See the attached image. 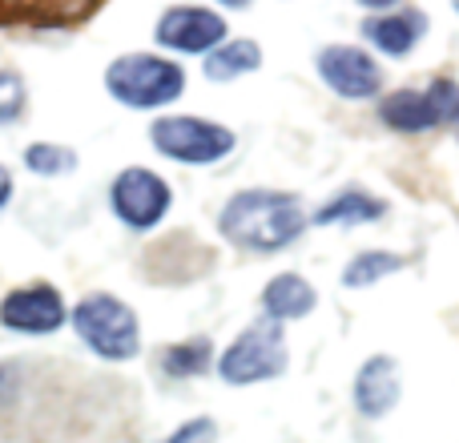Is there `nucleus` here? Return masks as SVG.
Here are the masks:
<instances>
[{
	"instance_id": "1",
	"label": "nucleus",
	"mask_w": 459,
	"mask_h": 443,
	"mask_svg": "<svg viewBox=\"0 0 459 443\" xmlns=\"http://www.w3.org/2000/svg\"><path fill=\"white\" fill-rule=\"evenodd\" d=\"M218 230L238 250L270 254L290 246L307 230V210L286 190H242L222 206Z\"/></svg>"
},
{
	"instance_id": "2",
	"label": "nucleus",
	"mask_w": 459,
	"mask_h": 443,
	"mask_svg": "<svg viewBox=\"0 0 459 443\" xmlns=\"http://www.w3.org/2000/svg\"><path fill=\"white\" fill-rule=\"evenodd\" d=\"M105 89L113 101L129 109H161L178 101L186 89V73L178 61L158 53H126L105 69Z\"/></svg>"
},
{
	"instance_id": "3",
	"label": "nucleus",
	"mask_w": 459,
	"mask_h": 443,
	"mask_svg": "<svg viewBox=\"0 0 459 443\" xmlns=\"http://www.w3.org/2000/svg\"><path fill=\"white\" fill-rule=\"evenodd\" d=\"M73 331L93 355L109 363H126L142 351V326H137L134 307H126L113 294H85L73 307Z\"/></svg>"
},
{
	"instance_id": "4",
	"label": "nucleus",
	"mask_w": 459,
	"mask_h": 443,
	"mask_svg": "<svg viewBox=\"0 0 459 443\" xmlns=\"http://www.w3.org/2000/svg\"><path fill=\"white\" fill-rule=\"evenodd\" d=\"M150 142L161 158L182 161V166H214L234 150L238 137L226 126L206 117H190V113H178V117H158L150 129Z\"/></svg>"
},
{
	"instance_id": "5",
	"label": "nucleus",
	"mask_w": 459,
	"mask_h": 443,
	"mask_svg": "<svg viewBox=\"0 0 459 443\" xmlns=\"http://www.w3.org/2000/svg\"><path fill=\"white\" fill-rule=\"evenodd\" d=\"M286 371V339L278 323H254L238 334L218 359V375L230 387H250V383L274 379Z\"/></svg>"
},
{
	"instance_id": "6",
	"label": "nucleus",
	"mask_w": 459,
	"mask_h": 443,
	"mask_svg": "<svg viewBox=\"0 0 459 443\" xmlns=\"http://www.w3.org/2000/svg\"><path fill=\"white\" fill-rule=\"evenodd\" d=\"M169 202H174L169 182L166 178H158L153 169H142V166L121 169V174L113 178V186H109L113 214L126 222L129 230H137V234L158 226V222L169 214Z\"/></svg>"
},
{
	"instance_id": "7",
	"label": "nucleus",
	"mask_w": 459,
	"mask_h": 443,
	"mask_svg": "<svg viewBox=\"0 0 459 443\" xmlns=\"http://www.w3.org/2000/svg\"><path fill=\"white\" fill-rule=\"evenodd\" d=\"M455 97H459L455 81L439 77V81H431L428 89H399V93L383 97L379 117L387 121L391 129L423 134V129H431V126H452Z\"/></svg>"
},
{
	"instance_id": "8",
	"label": "nucleus",
	"mask_w": 459,
	"mask_h": 443,
	"mask_svg": "<svg viewBox=\"0 0 459 443\" xmlns=\"http://www.w3.org/2000/svg\"><path fill=\"white\" fill-rule=\"evenodd\" d=\"M318 77L326 81V89H334L347 101H363V97H375L383 89V69L367 48L355 45H326L318 53Z\"/></svg>"
},
{
	"instance_id": "9",
	"label": "nucleus",
	"mask_w": 459,
	"mask_h": 443,
	"mask_svg": "<svg viewBox=\"0 0 459 443\" xmlns=\"http://www.w3.org/2000/svg\"><path fill=\"white\" fill-rule=\"evenodd\" d=\"M158 45L174 48V53H214L218 45H226V21L214 8H194V4H178L166 8L158 21Z\"/></svg>"
},
{
	"instance_id": "10",
	"label": "nucleus",
	"mask_w": 459,
	"mask_h": 443,
	"mask_svg": "<svg viewBox=\"0 0 459 443\" xmlns=\"http://www.w3.org/2000/svg\"><path fill=\"white\" fill-rule=\"evenodd\" d=\"M0 323L16 334H53L65 323V299L56 286L32 282L0 302Z\"/></svg>"
},
{
	"instance_id": "11",
	"label": "nucleus",
	"mask_w": 459,
	"mask_h": 443,
	"mask_svg": "<svg viewBox=\"0 0 459 443\" xmlns=\"http://www.w3.org/2000/svg\"><path fill=\"white\" fill-rule=\"evenodd\" d=\"M403 391V375L391 355H371L355 375V407L367 420H383L391 407L399 404Z\"/></svg>"
},
{
	"instance_id": "12",
	"label": "nucleus",
	"mask_w": 459,
	"mask_h": 443,
	"mask_svg": "<svg viewBox=\"0 0 459 443\" xmlns=\"http://www.w3.org/2000/svg\"><path fill=\"white\" fill-rule=\"evenodd\" d=\"M363 32L379 53L407 56L423 40V32H428V16H423L420 8H391V13H383V16H367Z\"/></svg>"
},
{
	"instance_id": "13",
	"label": "nucleus",
	"mask_w": 459,
	"mask_h": 443,
	"mask_svg": "<svg viewBox=\"0 0 459 443\" xmlns=\"http://www.w3.org/2000/svg\"><path fill=\"white\" fill-rule=\"evenodd\" d=\"M315 302H318L315 286L302 274H278V278H270L266 291H262V310H266L270 323H286V318L310 315Z\"/></svg>"
},
{
	"instance_id": "14",
	"label": "nucleus",
	"mask_w": 459,
	"mask_h": 443,
	"mask_svg": "<svg viewBox=\"0 0 459 443\" xmlns=\"http://www.w3.org/2000/svg\"><path fill=\"white\" fill-rule=\"evenodd\" d=\"M383 202L375 198V194H363V190H342L334 194L326 206H318L315 222L318 226H351V222H375L383 218Z\"/></svg>"
},
{
	"instance_id": "15",
	"label": "nucleus",
	"mask_w": 459,
	"mask_h": 443,
	"mask_svg": "<svg viewBox=\"0 0 459 443\" xmlns=\"http://www.w3.org/2000/svg\"><path fill=\"white\" fill-rule=\"evenodd\" d=\"M262 65V48L254 45V40H226V45H218L214 53L206 56V77L210 81H234V77H246V73H254Z\"/></svg>"
},
{
	"instance_id": "16",
	"label": "nucleus",
	"mask_w": 459,
	"mask_h": 443,
	"mask_svg": "<svg viewBox=\"0 0 459 443\" xmlns=\"http://www.w3.org/2000/svg\"><path fill=\"white\" fill-rule=\"evenodd\" d=\"M214 359V343L210 339H186V343H174V347L161 351V371L174 375V379H194L202 375Z\"/></svg>"
},
{
	"instance_id": "17",
	"label": "nucleus",
	"mask_w": 459,
	"mask_h": 443,
	"mask_svg": "<svg viewBox=\"0 0 459 443\" xmlns=\"http://www.w3.org/2000/svg\"><path fill=\"white\" fill-rule=\"evenodd\" d=\"M395 270H403V258H399V254H391V250H363V254H355V258H351L347 270H342V282L355 286V291H363V286L379 282V278L395 274Z\"/></svg>"
},
{
	"instance_id": "18",
	"label": "nucleus",
	"mask_w": 459,
	"mask_h": 443,
	"mask_svg": "<svg viewBox=\"0 0 459 443\" xmlns=\"http://www.w3.org/2000/svg\"><path fill=\"white\" fill-rule=\"evenodd\" d=\"M24 166L40 178H56V174H69L77 166V153L69 145H53V142H37L24 150Z\"/></svg>"
},
{
	"instance_id": "19",
	"label": "nucleus",
	"mask_w": 459,
	"mask_h": 443,
	"mask_svg": "<svg viewBox=\"0 0 459 443\" xmlns=\"http://www.w3.org/2000/svg\"><path fill=\"white\" fill-rule=\"evenodd\" d=\"M24 105H29V89H24V81L16 77V73L0 69V129L13 126V121H21Z\"/></svg>"
},
{
	"instance_id": "20",
	"label": "nucleus",
	"mask_w": 459,
	"mask_h": 443,
	"mask_svg": "<svg viewBox=\"0 0 459 443\" xmlns=\"http://www.w3.org/2000/svg\"><path fill=\"white\" fill-rule=\"evenodd\" d=\"M214 439H218L214 420H190V423H182L174 436L161 439V443H214Z\"/></svg>"
},
{
	"instance_id": "21",
	"label": "nucleus",
	"mask_w": 459,
	"mask_h": 443,
	"mask_svg": "<svg viewBox=\"0 0 459 443\" xmlns=\"http://www.w3.org/2000/svg\"><path fill=\"white\" fill-rule=\"evenodd\" d=\"M8 198H13V174H8V169L0 166V210L8 206Z\"/></svg>"
},
{
	"instance_id": "22",
	"label": "nucleus",
	"mask_w": 459,
	"mask_h": 443,
	"mask_svg": "<svg viewBox=\"0 0 459 443\" xmlns=\"http://www.w3.org/2000/svg\"><path fill=\"white\" fill-rule=\"evenodd\" d=\"M452 126L459 129V97H455V113H452Z\"/></svg>"
},
{
	"instance_id": "23",
	"label": "nucleus",
	"mask_w": 459,
	"mask_h": 443,
	"mask_svg": "<svg viewBox=\"0 0 459 443\" xmlns=\"http://www.w3.org/2000/svg\"><path fill=\"white\" fill-rule=\"evenodd\" d=\"M455 13H459V4H455Z\"/></svg>"
}]
</instances>
